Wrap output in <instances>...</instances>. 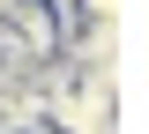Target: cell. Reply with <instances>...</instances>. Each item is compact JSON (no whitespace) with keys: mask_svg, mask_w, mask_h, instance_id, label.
<instances>
[{"mask_svg":"<svg viewBox=\"0 0 149 134\" xmlns=\"http://www.w3.org/2000/svg\"><path fill=\"white\" fill-rule=\"evenodd\" d=\"M0 30H8V37H15L30 60H60L67 8H52V0H0Z\"/></svg>","mask_w":149,"mask_h":134,"instance_id":"6da1fadb","label":"cell"}]
</instances>
